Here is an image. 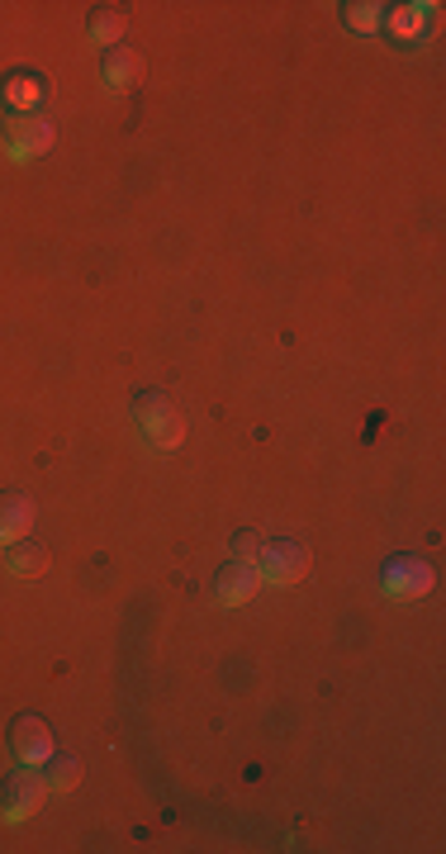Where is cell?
<instances>
[{
    "label": "cell",
    "mask_w": 446,
    "mask_h": 854,
    "mask_svg": "<svg viewBox=\"0 0 446 854\" xmlns=\"http://www.w3.org/2000/svg\"><path fill=\"white\" fill-rule=\"evenodd\" d=\"M10 750H14V760L20 764H48L53 760V731H48V722L34 717V712H24V717H14L10 726Z\"/></svg>",
    "instance_id": "3957f363"
},
{
    "label": "cell",
    "mask_w": 446,
    "mask_h": 854,
    "mask_svg": "<svg viewBox=\"0 0 446 854\" xmlns=\"http://www.w3.org/2000/svg\"><path fill=\"white\" fill-rule=\"evenodd\" d=\"M43 797H48V783L34 774V764L28 769H14L5 778V793H0V807H5V817H28V811L43 807Z\"/></svg>",
    "instance_id": "277c9868"
},
{
    "label": "cell",
    "mask_w": 446,
    "mask_h": 854,
    "mask_svg": "<svg viewBox=\"0 0 446 854\" xmlns=\"http://www.w3.org/2000/svg\"><path fill=\"white\" fill-rule=\"evenodd\" d=\"M309 546L305 541H290V536H271L262 541V555H256V575H262L266 584H299L309 575Z\"/></svg>",
    "instance_id": "6da1fadb"
},
{
    "label": "cell",
    "mask_w": 446,
    "mask_h": 854,
    "mask_svg": "<svg viewBox=\"0 0 446 854\" xmlns=\"http://www.w3.org/2000/svg\"><path fill=\"white\" fill-rule=\"evenodd\" d=\"M262 532H252V527H242V532L233 536V561H248V565H256V555H262Z\"/></svg>",
    "instance_id": "9a60e30c"
},
{
    "label": "cell",
    "mask_w": 446,
    "mask_h": 854,
    "mask_svg": "<svg viewBox=\"0 0 446 854\" xmlns=\"http://www.w3.org/2000/svg\"><path fill=\"white\" fill-rule=\"evenodd\" d=\"M100 71H105L110 91H128V85H134V77H138V57L114 43V48L105 53V62H100Z\"/></svg>",
    "instance_id": "9c48e42d"
},
{
    "label": "cell",
    "mask_w": 446,
    "mask_h": 854,
    "mask_svg": "<svg viewBox=\"0 0 446 854\" xmlns=\"http://www.w3.org/2000/svg\"><path fill=\"white\" fill-rule=\"evenodd\" d=\"M124 34V14L119 10H110V5H95L91 10V38L95 43H105V48H114Z\"/></svg>",
    "instance_id": "8fae6325"
},
{
    "label": "cell",
    "mask_w": 446,
    "mask_h": 854,
    "mask_svg": "<svg viewBox=\"0 0 446 854\" xmlns=\"http://www.w3.org/2000/svg\"><path fill=\"white\" fill-rule=\"evenodd\" d=\"M134 423L142 427V437L157 447H176L181 441V413L171 408V399L162 390H142L134 399Z\"/></svg>",
    "instance_id": "7a4b0ae2"
},
{
    "label": "cell",
    "mask_w": 446,
    "mask_h": 854,
    "mask_svg": "<svg viewBox=\"0 0 446 854\" xmlns=\"http://www.w3.org/2000/svg\"><path fill=\"white\" fill-rule=\"evenodd\" d=\"M10 569L14 575H43V569H48V551H43L38 541H20V546L10 551Z\"/></svg>",
    "instance_id": "7c38bea8"
},
{
    "label": "cell",
    "mask_w": 446,
    "mask_h": 854,
    "mask_svg": "<svg viewBox=\"0 0 446 854\" xmlns=\"http://www.w3.org/2000/svg\"><path fill=\"white\" fill-rule=\"evenodd\" d=\"M48 788H57V793H67V788H77L81 783V760H71V754H53L48 760Z\"/></svg>",
    "instance_id": "4fadbf2b"
},
{
    "label": "cell",
    "mask_w": 446,
    "mask_h": 854,
    "mask_svg": "<svg viewBox=\"0 0 446 854\" xmlns=\"http://www.w3.org/2000/svg\"><path fill=\"white\" fill-rule=\"evenodd\" d=\"M28 527H34V498L24 489H5L0 494V541H20L28 536Z\"/></svg>",
    "instance_id": "8992f818"
},
{
    "label": "cell",
    "mask_w": 446,
    "mask_h": 854,
    "mask_svg": "<svg viewBox=\"0 0 446 854\" xmlns=\"http://www.w3.org/2000/svg\"><path fill=\"white\" fill-rule=\"evenodd\" d=\"M256 584H262L256 565H248V561H228V565L219 569V579H214V598H219V603H248V598L256 593Z\"/></svg>",
    "instance_id": "5b68a950"
},
{
    "label": "cell",
    "mask_w": 446,
    "mask_h": 854,
    "mask_svg": "<svg viewBox=\"0 0 446 854\" xmlns=\"http://www.w3.org/2000/svg\"><path fill=\"white\" fill-rule=\"evenodd\" d=\"M0 100L5 105H14V109H24V105H38L43 100V81L38 77H28V71H14V77L0 85Z\"/></svg>",
    "instance_id": "30bf717a"
},
{
    "label": "cell",
    "mask_w": 446,
    "mask_h": 854,
    "mask_svg": "<svg viewBox=\"0 0 446 854\" xmlns=\"http://www.w3.org/2000/svg\"><path fill=\"white\" fill-rule=\"evenodd\" d=\"M53 148V124L43 119H10V152L14 157H34Z\"/></svg>",
    "instance_id": "ba28073f"
},
{
    "label": "cell",
    "mask_w": 446,
    "mask_h": 854,
    "mask_svg": "<svg viewBox=\"0 0 446 854\" xmlns=\"http://www.w3.org/2000/svg\"><path fill=\"white\" fill-rule=\"evenodd\" d=\"M342 20H347L352 28H362V34H370V28H380L385 10L380 5H342Z\"/></svg>",
    "instance_id": "5bb4252c"
},
{
    "label": "cell",
    "mask_w": 446,
    "mask_h": 854,
    "mask_svg": "<svg viewBox=\"0 0 446 854\" xmlns=\"http://www.w3.org/2000/svg\"><path fill=\"white\" fill-rule=\"evenodd\" d=\"M385 589H394V593H427V589H433V569H427L419 555H399V561L385 565Z\"/></svg>",
    "instance_id": "52a82bcc"
}]
</instances>
